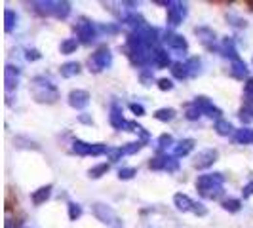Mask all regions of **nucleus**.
<instances>
[{"label": "nucleus", "mask_w": 253, "mask_h": 228, "mask_svg": "<svg viewBox=\"0 0 253 228\" xmlns=\"http://www.w3.org/2000/svg\"><path fill=\"white\" fill-rule=\"evenodd\" d=\"M31 95L40 105H54L59 99V89L46 76H35L31 80Z\"/></svg>", "instance_id": "f257e3e1"}, {"label": "nucleus", "mask_w": 253, "mask_h": 228, "mask_svg": "<svg viewBox=\"0 0 253 228\" xmlns=\"http://www.w3.org/2000/svg\"><path fill=\"white\" fill-rule=\"evenodd\" d=\"M91 213L95 215L97 221H101L103 225H107L110 228H124V223L122 219L116 215V211L112 209L107 204H101V202H95L91 206Z\"/></svg>", "instance_id": "f03ea898"}, {"label": "nucleus", "mask_w": 253, "mask_h": 228, "mask_svg": "<svg viewBox=\"0 0 253 228\" xmlns=\"http://www.w3.org/2000/svg\"><path fill=\"white\" fill-rule=\"evenodd\" d=\"M76 36H78V42L80 44H91V42H95V38H97V29H95V25L91 23L90 19L82 18L78 23H76Z\"/></svg>", "instance_id": "7ed1b4c3"}, {"label": "nucleus", "mask_w": 253, "mask_h": 228, "mask_svg": "<svg viewBox=\"0 0 253 228\" xmlns=\"http://www.w3.org/2000/svg\"><path fill=\"white\" fill-rule=\"evenodd\" d=\"M110 65H112V53H110V50H108L107 46L99 48V50L90 57V67H93L95 72L110 69Z\"/></svg>", "instance_id": "20e7f679"}, {"label": "nucleus", "mask_w": 253, "mask_h": 228, "mask_svg": "<svg viewBox=\"0 0 253 228\" xmlns=\"http://www.w3.org/2000/svg\"><path fill=\"white\" fill-rule=\"evenodd\" d=\"M189 10H187V4L185 2H177V0H171L168 4V23L171 27H177L183 23V19L187 18Z\"/></svg>", "instance_id": "39448f33"}, {"label": "nucleus", "mask_w": 253, "mask_h": 228, "mask_svg": "<svg viewBox=\"0 0 253 228\" xmlns=\"http://www.w3.org/2000/svg\"><path fill=\"white\" fill-rule=\"evenodd\" d=\"M217 160H219V150L217 148H204L194 156L192 166L196 169H208V167H211L215 164Z\"/></svg>", "instance_id": "423d86ee"}, {"label": "nucleus", "mask_w": 253, "mask_h": 228, "mask_svg": "<svg viewBox=\"0 0 253 228\" xmlns=\"http://www.w3.org/2000/svg\"><path fill=\"white\" fill-rule=\"evenodd\" d=\"M194 105L198 106L200 110H202V114H206V116H210V118H215L217 120H221V114H223V110L215 106L211 103V99H208V97H204V95H200L194 99Z\"/></svg>", "instance_id": "0eeeda50"}, {"label": "nucleus", "mask_w": 253, "mask_h": 228, "mask_svg": "<svg viewBox=\"0 0 253 228\" xmlns=\"http://www.w3.org/2000/svg\"><path fill=\"white\" fill-rule=\"evenodd\" d=\"M223 181L225 177L221 173H204V175L198 177L196 181V188L200 190H206V188H213V187H223Z\"/></svg>", "instance_id": "6e6552de"}, {"label": "nucleus", "mask_w": 253, "mask_h": 228, "mask_svg": "<svg viewBox=\"0 0 253 228\" xmlns=\"http://www.w3.org/2000/svg\"><path fill=\"white\" fill-rule=\"evenodd\" d=\"M69 105L76 110H84L90 105V93L86 89H72L69 93Z\"/></svg>", "instance_id": "1a4fd4ad"}, {"label": "nucleus", "mask_w": 253, "mask_h": 228, "mask_svg": "<svg viewBox=\"0 0 253 228\" xmlns=\"http://www.w3.org/2000/svg\"><path fill=\"white\" fill-rule=\"evenodd\" d=\"M19 78H21V69L19 67H14V65H6L4 67V86H6V91L18 89Z\"/></svg>", "instance_id": "9d476101"}, {"label": "nucleus", "mask_w": 253, "mask_h": 228, "mask_svg": "<svg viewBox=\"0 0 253 228\" xmlns=\"http://www.w3.org/2000/svg\"><path fill=\"white\" fill-rule=\"evenodd\" d=\"M108 122L114 129H126L127 127V120L122 114V106L118 103H112L110 105V112H108Z\"/></svg>", "instance_id": "9b49d317"}, {"label": "nucleus", "mask_w": 253, "mask_h": 228, "mask_svg": "<svg viewBox=\"0 0 253 228\" xmlns=\"http://www.w3.org/2000/svg\"><path fill=\"white\" fill-rule=\"evenodd\" d=\"M164 42L171 48V50H179V52H187L189 50V42L183 35L177 33H166L164 35Z\"/></svg>", "instance_id": "f8f14e48"}, {"label": "nucleus", "mask_w": 253, "mask_h": 228, "mask_svg": "<svg viewBox=\"0 0 253 228\" xmlns=\"http://www.w3.org/2000/svg\"><path fill=\"white\" fill-rule=\"evenodd\" d=\"M152 65H154V67H158V69H166V67L173 65L168 50H164V48H160V46H158V48H154V50H152Z\"/></svg>", "instance_id": "ddd939ff"}, {"label": "nucleus", "mask_w": 253, "mask_h": 228, "mask_svg": "<svg viewBox=\"0 0 253 228\" xmlns=\"http://www.w3.org/2000/svg\"><path fill=\"white\" fill-rule=\"evenodd\" d=\"M194 35L198 36L200 42L208 50H213V44H215V33H213V29H210V27H196L194 29Z\"/></svg>", "instance_id": "4468645a"}, {"label": "nucleus", "mask_w": 253, "mask_h": 228, "mask_svg": "<svg viewBox=\"0 0 253 228\" xmlns=\"http://www.w3.org/2000/svg\"><path fill=\"white\" fill-rule=\"evenodd\" d=\"M194 145H196V141L194 139H181L175 146H173V156H177V158H183V156H189L192 150H194Z\"/></svg>", "instance_id": "2eb2a0df"}, {"label": "nucleus", "mask_w": 253, "mask_h": 228, "mask_svg": "<svg viewBox=\"0 0 253 228\" xmlns=\"http://www.w3.org/2000/svg\"><path fill=\"white\" fill-rule=\"evenodd\" d=\"M69 16H71V2H65V0H54L52 18H55V19H67Z\"/></svg>", "instance_id": "dca6fc26"}, {"label": "nucleus", "mask_w": 253, "mask_h": 228, "mask_svg": "<svg viewBox=\"0 0 253 228\" xmlns=\"http://www.w3.org/2000/svg\"><path fill=\"white\" fill-rule=\"evenodd\" d=\"M173 206H175V209L181 211V213H187V211H192L194 202L190 200V196H187V194H183V192H177L173 196Z\"/></svg>", "instance_id": "f3484780"}, {"label": "nucleus", "mask_w": 253, "mask_h": 228, "mask_svg": "<svg viewBox=\"0 0 253 228\" xmlns=\"http://www.w3.org/2000/svg\"><path fill=\"white\" fill-rule=\"evenodd\" d=\"M52 185H44V187H40V188H36L35 192L31 194V200H33V204L35 206H42V204H46L48 200H50V196H52Z\"/></svg>", "instance_id": "a211bd4d"}, {"label": "nucleus", "mask_w": 253, "mask_h": 228, "mask_svg": "<svg viewBox=\"0 0 253 228\" xmlns=\"http://www.w3.org/2000/svg\"><path fill=\"white\" fill-rule=\"evenodd\" d=\"M248 74H250V70H248L246 61L238 59V61H232V63H231V76H232V78L244 80V78H248Z\"/></svg>", "instance_id": "6ab92c4d"}, {"label": "nucleus", "mask_w": 253, "mask_h": 228, "mask_svg": "<svg viewBox=\"0 0 253 228\" xmlns=\"http://www.w3.org/2000/svg\"><path fill=\"white\" fill-rule=\"evenodd\" d=\"M221 52L225 57H231L232 61H238L240 59V55H238V50H236L234 46V40L231 38V36H227V38H223V44H221Z\"/></svg>", "instance_id": "aec40b11"}, {"label": "nucleus", "mask_w": 253, "mask_h": 228, "mask_svg": "<svg viewBox=\"0 0 253 228\" xmlns=\"http://www.w3.org/2000/svg\"><path fill=\"white\" fill-rule=\"evenodd\" d=\"M80 63L78 61H67V63H63L61 67H59V74L63 76V78H72V76H76V74H80Z\"/></svg>", "instance_id": "412c9836"}, {"label": "nucleus", "mask_w": 253, "mask_h": 228, "mask_svg": "<svg viewBox=\"0 0 253 228\" xmlns=\"http://www.w3.org/2000/svg\"><path fill=\"white\" fill-rule=\"evenodd\" d=\"M234 141L238 145H253V127H242L234 131Z\"/></svg>", "instance_id": "4be33fe9"}, {"label": "nucleus", "mask_w": 253, "mask_h": 228, "mask_svg": "<svg viewBox=\"0 0 253 228\" xmlns=\"http://www.w3.org/2000/svg\"><path fill=\"white\" fill-rule=\"evenodd\" d=\"M91 146L93 143H86L82 139L72 141V152H76L78 156H91Z\"/></svg>", "instance_id": "5701e85b"}, {"label": "nucleus", "mask_w": 253, "mask_h": 228, "mask_svg": "<svg viewBox=\"0 0 253 228\" xmlns=\"http://www.w3.org/2000/svg\"><path fill=\"white\" fill-rule=\"evenodd\" d=\"M18 14L14 12V10H10V8H6L4 10V31L6 33H12L16 27H18Z\"/></svg>", "instance_id": "b1692460"}, {"label": "nucleus", "mask_w": 253, "mask_h": 228, "mask_svg": "<svg viewBox=\"0 0 253 228\" xmlns=\"http://www.w3.org/2000/svg\"><path fill=\"white\" fill-rule=\"evenodd\" d=\"M171 74H173V78H177V80H187V78L190 76L187 63H183V61H175V63L171 65Z\"/></svg>", "instance_id": "393cba45"}, {"label": "nucleus", "mask_w": 253, "mask_h": 228, "mask_svg": "<svg viewBox=\"0 0 253 228\" xmlns=\"http://www.w3.org/2000/svg\"><path fill=\"white\" fill-rule=\"evenodd\" d=\"M213 129L217 131V135H221V137H229V135H232L234 125L229 122V120L221 118V120H217L215 122V127H213Z\"/></svg>", "instance_id": "a878e982"}, {"label": "nucleus", "mask_w": 253, "mask_h": 228, "mask_svg": "<svg viewBox=\"0 0 253 228\" xmlns=\"http://www.w3.org/2000/svg\"><path fill=\"white\" fill-rule=\"evenodd\" d=\"M175 108H171V106H164V108H158L156 112H154V118L158 120V122H171L173 118H175Z\"/></svg>", "instance_id": "bb28decb"}, {"label": "nucleus", "mask_w": 253, "mask_h": 228, "mask_svg": "<svg viewBox=\"0 0 253 228\" xmlns=\"http://www.w3.org/2000/svg\"><path fill=\"white\" fill-rule=\"evenodd\" d=\"M78 38H65L63 42H61V46H59V52L63 53V55H71V53L76 52V48H78Z\"/></svg>", "instance_id": "cd10ccee"}, {"label": "nucleus", "mask_w": 253, "mask_h": 228, "mask_svg": "<svg viewBox=\"0 0 253 228\" xmlns=\"http://www.w3.org/2000/svg\"><path fill=\"white\" fill-rule=\"evenodd\" d=\"M108 167H110V166H108L107 162H101V164L93 166L90 171H88V177H90V179H99V177L107 175Z\"/></svg>", "instance_id": "c85d7f7f"}, {"label": "nucleus", "mask_w": 253, "mask_h": 228, "mask_svg": "<svg viewBox=\"0 0 253 228\" xmlns=\"http://www.w3.org/2000/svg\"><path fill=\"white\" fill-rule=\"evenodd\" d=\"M221 206H223V209L229 211V213H238V211L242 209V202H240L238 198H229V200H225Z\"/></svg>", "instance_id": "c756f323"}, {"label": "nucleus", "mask_w": 253, "mask_h": 228, "mask_svg": "<svg viewBox=\"0 0 253 228\" xmlns=\"http://www.w3.org/2000/svg\"><path fill=\"white\" fill-rule=\"evenodd\" d=\"M185 63H187V67H189L190 76H198L200 72H202V61H200L198 57H190V59L185 61Z\"/></svg>", "instance_id": "7c9ffc66"}, {"label": "nucleus", "mask_w": 253, "mask_h": 228, "mask_svg": "<svg viewBox=\"0 0 253 228\" xmlns=\"http://www.w3.org/2000/svg\"><path fill=\"white\" fill-rule=\"evenodd\" d=\"M223 187H213V188H206V190H200V196L202 198H208V200H217L223 196Z\"/></svg>", "instance_id": "2f4dec72"}, {"label": "nucleus", "mask_w": 253, "mask_h": 228, "mask_svg": "<svg viewBox=\"0 0 253 228\" xmlns=\"http://www.w3.org/2000/svg\"><path fill=\"white\" fill-rule=\"evenodd\" d=\"M200 116H202V110H200V108L194 105V103L187 106V110H185V118H187V120H190V122H196V120H200Z\"/></svg>", "instance_id": "473e14b6"}, {"label": "nucleus", "mask_w": 253, "mask_h": 228, "mask_svg": "<svg viewBox=\"0 0 253 228\" xmlns=\"http://www.w3.org/2000/svg\"><path fill=\"white\" fill-rule=\"evenodd\" d=\"M82 213H84V209H82L80 204L69 202V219H71V221H78V219L82 217Z\"/></svg>", "instance_id": "72a5a7b5"}, {"label": "nucleus", "mask_w": 253, "mask_h": 228, "mask_svg": "<svg viewBox=\"0 0 253 228\" xmlns=\"http://www.w3.org/2000/svg\"><path fill=\"white\" fill-rule=\"evenodd\" d=\"M145 146L143 141H133V143H127V145H124L122 148H124V154H135V152H139L141 148Z\"/></svg>", "instance_id": "f704fd0d"}, {"label": "nucleus", "mask_w": 253, "mask_h": 228, "mask_svg": "<svg viewBox=\"0 0 253 228\" xmlns=\"http://www.w3.org/2000/svg\"><path fill=\"white\" fill-rule=\"evenodd\" d=\"M166 158H168V154L152 158L150 162H148V167H150L152 171H160V169H164V167H166Z\"/></svg>", "instance_id": "c9c22d12"}, {"label": "nucleus", "mask_w": 253, "mask_h": 228, "mask_svg": "<svg viewBox=\"0 0 253 228\" xmlns=\"http://www.w3.org/2000/svg\"><path fill=\"white\" fill-rule=\"evenodd\" d=\"M107 156L110 162H118V160L124 156V148L120 146V148H114V146H108L107 148Z\"/></svg>", "instance_id": "e433bc0d"}, {"label": "nucleus", "mask_w": 253, "mask_h": 228, "mask_svg": "<svg viewBox=\"0 0 253 228\" xmlns=\"http://www.w3.org/2000/svg\"><path fill=\"white\" fill-rule=\"evenodd\" d=\"M135 175H137V169L135 167H122L118 171V179L120 181H129V179H133Z\"/></svg>", "instance_id": "4c0bfd02"}, {"label": "nucleus", "mask_w": 253, "mask_h": 228, "mask_svg": "<svg viewBox=\"0 0 253 228\" xmlns=\"http://www.w3.org/2000/svg\"><path fill=\"white\" fill-rule=\"evenodd\" d=\"M164 169L169 171V173L177 171V169H179V160H177V156H168V158H166V167H164Z\"/></svg>", "instance_id": "58836bf2"}, {"label": "nucleus", "mask_w": 253, "mask_h": 228, "mask_svg": "<svg viewBox=\"0 0 253 228\" xmlns=\"http://www.w3.org/2000/svg\"><path fill=\"white\" fill-rule=\"evenodd\" d=\"M171 145H173V137H171L169 133H162V135L158 137V148L164 150V148H169ZM173 146H175V145H173Z\"/></svg>", "instance_id": "ea45409f"}, {"label": "nucleus", "mask_w": 253, "mask_h": 228, "mask_svg": "<svg viewBox=\"0 0 253 228\" xmlns=\"http://www.w3.org/2000/svg\"><path fill=\"white\" fill-rule=\"evenodd\" d=\"M156 86H158L160 91H171L173 89V82L169 78H160V80H156Z\"/></svg>", "instance_id": "a19ab883"}, {"label": "nucleus", "mask_w": 253, "mask_h": 228, "mask_svg": "<svg viewBox=\"0 0 253 228\" xmlns=\"http://www.w3.org/2000/svg\"><path fill=\"white\" fill-rule=\"evenodd\" d=\"M240 120L246 124H250L253 120V108H250V106H244L242 110H240Z\"/></svg>", "instance_id": "79ce46f5"}, {"label": "nucleus", "mask_w": 253, "mask_h": 228, "mask_svg": "<svg viewBox=\"0 0 253 228\" xmlns=\"http://www.w3.org/2000/svg\"><path fill=\"white\" fill-rule=\"evenodd\" d=\"M139 78H141V84H143V86H152V84H154V76H152V72H141V74H139Z\"/></svg>", "instance_id": "37998d69"}, {"label": "nucleus", "mask_w": 253, "mask_h": 228, "mask_svg": "<svg viewBox=\"0 0 253 228\" xmlns=\"http://www.w3.org/2000/svg\"><path fill=\"white\" fill-rule=\"evenodd\" d=\"M227 19H229V21H232L231 25H234V27H246V25H248V23H246V19L236 18L234 14H227Z\"/></svg>", "instance_id": "c03bdc74"}, {"label": "nucleus", "mask_w": 253, "mask_h": 228, "mask_svg": "<svg viewBox=\"0 0 253 228\" xmlns=\"http://www.w3.org/2000/svg\"><path fill=\"white\" fill-rule=\"evenodd\" d=\"M40 57H42V53L38 52V50H35V48L25 52V59H27V61H31V63H33V61H38Z\"/></svg>", "instance_id": "a18cd8bd"}, {"label": "nucleus", "mask_w": 253, "mask_h": 228, "mask_svg": "<svg viewBox=\"0 0 253 228\" xmlns=\"http://www.w3.org/2000/svg\"><path fill=\"white\" fill-rule=\"evenodd\" d=\"M192 213H194V215H198V217H204V215H208V209H206V206H204V204H200V202H194Z\"/></svg>", "instance_id": "49530a36"}, {"label": "nucleus", "mask_w": 253, "mask_h": 228, "mask_svg": "<svg viewBox=\"0 0 253 228\" xmlns=\"http://www.w3.org/2000/svg\"><path fill=\"white\" fill-rule=\"evenodd\" d=\"M129 110L135 114V116H145V106L139 103H129Z\"/></svg>", "instance_id": "de8ad7c7"}, {"label": "nucleus", "mask_w": 253, "mask_h": 228, "mask_svg": "<svg viewBox=\"0 0 253 228\" xmlns=\"http://www.w3.org/2000/svg\"><path fill=\"white\" fill-rule=\"evenodd\" d=\"M242 196H244V200H248V198H252V196H253V181H252V183H248V185L244 187Z\"/></svg>", "instance_id": "09e8293b"}, {"label": "nucleus", "mask_w": 253, "mask_h": 228, "mask_svg": "<svg viewBox=\"0 0 253 228\" xmlns=\"http://www.w3.org/2000/svg\"><path fill=\"white\" fill-rule=\"evenodd\" d=\"M244 89H246V95H248L250 99H253V76L252 78H248V82H246Z\"/></svg>", "instance_id": "8fccbe9b"}, {"label": "nucleus", "mask_w": 253, "mask_h": 228, "mask_svg": "<svg viewBox=\"0 0 253 228\" xmlns=\"http://www.w3.org/2000/svg\"><path fill=\"white\" fill-rule=\"evenodd\" d=\"M78 122L86 124V125H91L93 124V120H91L90 114H86V112H82V114H78Z\"/></svg>", "instance_id": "3c124183"}, {"label": "nucleus", "mask_w": 253, "mask_h": 228, "mask_svg": "<svg viewBox=\"0 0 253 228\" xmlns=\"http://www.w3.org/2000/svg\"><path fill=\"white\" fill-rule=\"evenodd\" d=\"M23 228H29V227H23Z\"/></svg>", "instance_id": "603ef678"}, {"label": "nucleus", "mask_w": 253, "mask_h": 228, "mask_svg": "<svg viewBox=\"0 0 253 228\" xmlns=\"http://www.w3.org/2000/svg\"><path fill=\"white\" fill-rule=\"evenodd\" d=\"M252 61H253V59H252Z\"/></svg>", "instance_id": "864d4df0"}]
</instances>
